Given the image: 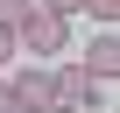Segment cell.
<instances>
[{
    "instance_id": "obj_1",
    "label": "cell",
    "mask_w": 120,
    "mask_h": 113,
    "mask_svg": "<svg viewBox=\"0 0 120 113\" xmlns=\"http://www.w3.org/2000/svg\"><path fill=\"white\" fill-rule=\"evenodd\" d=\"M64 42H71V14H49V7H28L14 28V49L28 56H64Z\"/></svg>"
},
{
    "instance_id": "obj_2",
    "label": "cell",
    "mask_w": 120,
    "mask_h": 113,
    "mask_svg": "<svg viewBox=\"0 0 120 113\" xmlns=\"http://www.w3.org/2000/svg\"><path fill=\"white\" fill-rule=\"evenodd\" d=\"M49 85H56V99H64V106H85V113H92V106L106 99V85H99V78H92V71L78 64V56L49 64Z\"/></svg>"
},
{
    "instance_id": "obj_3",
    "label": "cell",
    "mask_w": 120,
    "mask_h": 113,
    "mask_svg": "<svg viewBox=\"0 0 120 113\" xmlns=\"http://www.w3.org/2000/svg\"><path fill=\"white\" fill-rule=\"evenodd\" d=\"M7 85H14V99H21L28 113H42V106L56 99V85H49V64H28V71H14Z\"/></svg>"
},
{
    "instance_id": "obj_4",
    "label": "cell",
    "mask_w": 120,
    "mask_h": 113,
    "mask_svg": "<svg viewBox=\"0 0 120 113\" xmlns=\"http://www.w3.org/2000/svg\"><path fill=\"white\" fill-rule=\"evenodd\" d=\"M78 64H85V71H92L99 85H113V78H120V35L106 28V35H99V42H92V49L78 56Z\"/></svg>"
},
{
    "instance_id": "obj_5",
    "label": "cell",
    "mask_w": 120,
    "mask_h": 113,
    "mask_svg": "<svg viewBox=\"0 0 120 113\" xmlns=\"http://www.w3.org/2000/svg\"><path fill=\"white\" fill-rule=\"evenodd\" d=\"M78 14H92V21H106V28H113V21H120V0H85Z\"/></svg>"
},
{
    "instance_id": "obj_6",
    "label": "cell",
    "mask_w": 120,
    "mask_h": 113,
    "mask_svg": "<svg viewBox=\"0 0 120 113\" xmlns=\"http://www.w3.org/2000/svg\"><path fill=\"white\" fill-rule=\"evenodd\" d=\"M35 7V0H0V28H21V14Z\"/></svg>"
},
{
    "instance_id": "obj_7",
    "label": "cell",
    "mask_w": 120,
    "mask_h": 113,
    "mask_svg": "<svg viewBox=\"0 0 120 113\" xmlns=\"http://www.w3.org/2000/svg\"><path fill=\"white\" fill-rule=\"evenodd\" d=\"M35 7H49V14H78L85 0H35Z\"/></svg>"
},
{
    "instance_id": "obj_8",
    "label": "cell",
    "mask_w": 120,
    "mask_h": 113,
    "mask_svg": "<svg viewBox=\"0 0 120 113\" xmlns=\"http://www.w3.org/2000/svg\"><path fill=\"white\" fill-rule=\"evenodd\" d=\"M0 113H21V99H14V85L0 78Z\"/></svg>"
},
{
    "instance_id": "obj_9",
    "label": "cell",
    "mask_w": 120,
    "mask_h": 113,
    "mask_svg": "<svg viewBox=\"0 0 120 113\" xmlns=\"http://www.w3.org/2000/svg\"><path fill=\"white\" fill-rule=\"evenodd\" d=\"M7 56H14V28H0V64H7Z\"/></svg>"
},
{
    "instance_id": "obj_10",
    "label": "cell",
    "mask_w": 120,
    "mask_h": 113,
    "mask_svg": "<svg viewBox=\"0 0 120 113\" xmlns=\"http://www.w3.org/2000/svg\"><path fill=\"white\" fill-rule=\"evenodd\" d=\"M42 113H85V106H64V99H49V106H42Z\"/></svg>"
},
{
    "instance_id": "obj_11",
    "label": "cell",
    "mask_w": 120,
    "mask_h": 113,
    "mask_svg": "<svg viewBox=\"0 0 120 113\" xmlns=\"http://www.w3.org/2000/svg\"><path fill=\"white\" fill-rule=\"evenodd\" d=\"M21 113H28V106H21Z\"/></svg>"
}]
</instances>
